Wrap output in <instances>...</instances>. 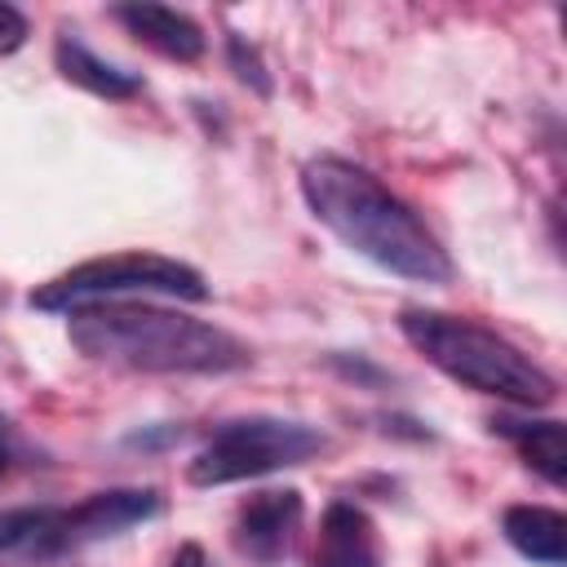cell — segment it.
Masks as SVG:
<instances>
[{
  "mask_svg": "<svg viewBox=\"0 0 567 567\" xmlns=\"http://www.w3.org/2000/svg\"><path fill=\"white\" fill-rule=\"evenodd\" d=\"M301 195L350 252L368 257L372 266L412 279V284H447L452 261L425 221L368 168L341 155H315L301 168Z\"/></svg>",
  "mask_w": 567,
  "mask_h": 567,
  "instance_id": "1",
  "label": "cell"
},
{
  "mask_svg": "<svg viewBox=\"0 0 567 567\" xmlns=\"http://www.w3.org/2000/svg\"><path fill=\"white\" fill-rule=\"evenodd\" d=\"M66 337L80 354L133 372H235L252 359L235 332L151 301L75 306Z\"/></svg>",
  "mask_w": 567,
  "mask_h": 567,
  "instance_id": "2",
  "label": "cell"
},
{
  "mask_svg": "<svg viewBox=\"0 0 567 567\" xmlns=\"http://www.w3.org/2000/svg\"><path fill=\"white\" fill-rule=\"evenodd\" d=\"M399 332L416 354H425V363H434L443 377L478 394H496L518 408H549L558 399L554 377L540 363H532V354H523L514 341L474 319L412 306L399 315Z\"/></svg>",
  "mask_w": 567,
  "mask_h": 567,
  "instance_id": "3",
  "label": "cell"
},
{
  "mask_svg": "<svg viewBox=\"0 0 567 567\" xmlns=\"http://www.w3.org/2000/svg\"><path fill=\"white\" fill-rule=\"evenodd\" d=\"M182 297V301H204L208 284L195 266L164 257V252H115V257H93L71 266L66 275L49 279L44 288L31 292L35 310H75L89 301H124V297Z\"/></svg>",
  "mask_w": 567,
  "mask_h": 567,
  "instance_id": "4",
  "label": "cell"
},
{
  "mask_svg": "<svg viewBox=\"0 0 567 567\" xmlns=\"http://www.w3.org/2000/svg\"><path fill=\"white\" fill-rule=\"evenodd\" d=\"M319 447H323V434L301 421L244 416V421L221 425L195 452V461L186 465V478L195 487H226V483H244V478H261V474L301 465Z\"/></svg>",
  "mask_w": 567,
  "mask_h": 567,
  "instance_id": "5",
  "label": "cell"
},
{
  "mask_svg": "<svg viewBox=\"0 0 567 567\" xmlns=\"http://www.w3.org/2000/svg\"><path fill=\"white\" fill-rule=\"evenodd\" d=\"M297 523H301V492H292V487L257 492L248 505H239L235 545H239V554H248L257 563H275L288 554Z\"/></svg>",
  "mask_w": 567,
  "mask_h": 567,
  "instance_id": "6",
  "label": "cell"
},
{
  "mask_svg": "<svg viewBox=\"0 0 567 567\" xmlns=\"http://www.w3.org/2000/svg\"><path fill=\"white\" fill-rule=\"evenodd\" d=\"M159 509V496L151 487H111V492H93L84 496L75 509H66V527H71V545L97 540V536H115L142 518H151Z\"/></svg>",
  "mask_w": 567,
  "mask_h": 567,
  "instance_id": "7",
  "label": "cell"
},
{
  "mask_svg": "<svg viewBox=\"0 0 567 567\" xmlns=\"http://www.w3.org/2000/svg\"><path fill=\"white\" fill-rule=\"evenodd\" d=\"M377 532L372 518L350 505V501H332L323 509V527H319V545L310 567H377Z\"/></svg>",
  "mask_w": 567,
  "mask_h": 567,
  "instance_id": "8",
  "label": "cell"
},
{
  "mask_svg": "<svg viewBox=\"0 0 567 567\" xmlns=\"http://www.w3.org/2000/svg\"><path fill=\"white\" fill-rule=\"evenodd\" d=\"M66 549H71L66 509L53 505L0 509V558H53Z\"/></svg>",
  "mask_w": 567,
  "mask_h": 567,
  "instance_id": "9",
  "label": "cell"
},
{
  "mask_svg": "<svg viewBox=\"0 0 567 567\" xmlns=\"http://www.w3.org/2000/svg\"><path fill=\"white\" fill-rule=\"evenodd\" d=\"M115 18L128 27V35H137L142 44H151L155 53H164L173 62H195L204 53L199 22H190L186 13L168 9V4H115Z\"/></svg>",
  "mask_w": 567,
  "mask_h": 567,
  "instance_id": "10",
  "label": "cell"
},
{
  "mask_svg": "<svg viewBox=\"0 0 567 567\" xmlns=\"http://www.w3.org/2000/svg\"><path fill=\"white\" fill-rule=\"evenodd\" d=\"M501 532L523 558H532L540 567L567 563V518L549 505H509L501 518Z\"/></svg>",
  "mask_w": 567,
  "mask_h": 567,
  "instance_id": "11",
  "label": "cell"
},
{
  "mask_svg": "<svg viewBox=\"0 0 567 567\" xmlns=\"http://www.w3.org/2000/svg\"><path fill=\"white\" fill-rule=\"evenodd\" d=\"M492 430L505 434L545 483H554V487L567 483V430H563V421H554V416H545V421L501 416V421H492Z\"/></svg>",
  "mask_w": 567,
  "mask_h": 567,
  "instance_id": "12",
  "label": "cell"
},
{
  "mask_svg": "<svg viewBox=\"0 0 567 567\" xmlns=\"http://www.w3.org/2000/svg\"><path fill=\"white\" fill-rule=\"evenodd\" d=\"M53 62H58V71H62L71 84H80V89H89V93H97V97H133V93L142 89V80H137L133 71H120V66L102 62L93 49H84V44L71 40V35H58Z\"/></svg>",
  "mask_w": 567,
  "mask_h": 567,
  "instance_id": "13",
  "label": "cell"
},
{
  "mask_svg": "<svg viewBox=\"0 0 567 567\" xmlns=\"http://www.w3.org/2000/svg\"><path fill=\"white\" fill-rule=\"evenodd\" d=\"M226 49H230V66H235V75H239L244 84H252L257 93H270V80H266V71H261L257 53L244 44V35H230V40H226Z\"/></svg>",
  "mask_w": 567,
  "mask_h": 567,
  "instance_id": "14",
  "label": "cell"
},
{
  "mask_svg": "<svg viewBox=\"0 0 567 567\" xmlns=\"http://www.w3.org/2000/svg\"><path fill=\"white\" fill-rule=\"evenodd\" d=\"M27 18L13 9V4H4L0 0V53H13V49H22L27 44Z\"/></svg>",
  "mask_w": 567,
  "mask_h": 567,
  "instance_id": "15",
  "label": "cell"
},
{
  "mask_svg": "<svg viewBox=\"0 0 567 567\" xmlns=\"http://www.w3.org/2000/svg\"><path fill=\"white\" fill-rule=\"evenodd\" d=\"M168 567H208V558H204V549L195 545V540H186L177 554H173V563Z\"/></svg>",
  "mask_w": 567,
  "mask_h": 567,
  "instance_id": "16",
  "label": "cell"
},
{
  "mask_svg": "<svg viewBox=\"0 0 567 567\" xmlns=\"http://www.w3.org/2000/svg\"><path fill=\"white\" fill-rule=\"evenodd\" d=\"M4 465H9V461H4V447H0V474H4Z\"/></svg>",
  "mask_w": 567,
  "mask_h": 567,
  "instance_id": "17",
  "label": "cell"
}]
</instances>
